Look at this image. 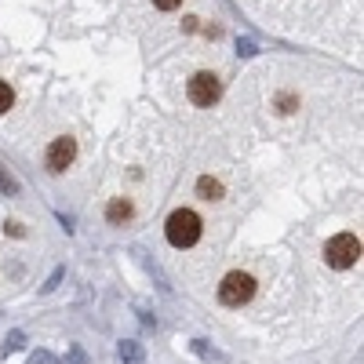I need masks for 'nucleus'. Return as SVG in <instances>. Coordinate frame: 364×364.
<instances>
[{
	"label": "nucleus",
	"instance_id": "1",
	"mask_svg": "<svg viewBox=\"0 0 364 364\" xmlns=\"http://www.w3.org/2000/svg\"><path fill=\"white\" fill-rule=\"evenodd\" d=\"M164 233H168V245L171 248H193L200 240V215L190 208H178L168 215L164 223Z\"/></svg>",
	"mask_w": 364,
	"mask_h": 364
},
{
	"label": "nucleus",
	"instance_id": "6",
	"mask_svg": "<svg viewBox=\"0 0 364 364\" xmlns=\"http://www.w3.org/2000/svg\"><path fill=\"white\" fill-rule=\"evenodd\" d=\"M190 350H193L200 360H215V364H226V360H230L223 350H215V346H211V343H204V339H193V343H190Z\"/></svg>",
	"mask_w": 364,
	"mask_h": 364
},
{
	"label": "nucleus",
	"instance_id": "14",
	"mask_svg": "<svg viewBox=\"0 0 364 364\" xmlns=\"http://www.w3.org/2000/svg\"><path fill=\"white\" fill-rule=\"evenodd\" d=\"M237 51H240V55H245V58H252V55H255L259 48H255L252 41H237Z\"/></svg>",
	"mask_w": 364,
	"mask_h": 364
},
{
	"label": "nucleus",
	"instance_id": "11",
	"mask_svg": "<svg viewBox=\"0 0 364 364\" xmlns=\"http://www.w3.org/2000/svg\"><path fill=\"white\" fill-rule=\"evenodd\" d=\"M22 343H26V336H22V331H11V336L4 339V346H0V353H15V350H22Z\"/></svg>",
	"mask_w": 364,
	"mask_h": 364
},
{
	"label": "nucleus",
	"instance_id": "4",
	"mask_svg": "<svg viewBox=\"0 0 364 364\" xmlns=\"http://www.w3.org/2000/svg\"><path fill=\"white\" fill-rule=\"evenodd\" d=\"M186 95L193 106H215L219 95H223V84L215 73H193L190 84H186Z\"/></svg>",
	"mask_w": 364,
	"mask_h": 364
},
{
	"label": "nucleus",
	"instance_id": "9",
	"mask_svg": "<svg viewBox=\"0 0 364 364\" xmlns=\"http://www.w3.org/2000/svg\"><path fill=\"white\" fill-rule=\"evenodd\" d=\"M117 357H120V360H128V364H139V360H142V346L132 343V339H124V343L117 346Z\"/></svg>",
	"mask_w": 364,
	"mask_h": 364
},
{
	"label": "nucleus",
	"instance_id": "10",
	"mask_svg": "<svg viewBox=\"0 0 364 364\" xmlns=\"http://www.w3.org/2000/svg\"><path fill=\"white\" fill-rule=\"evenodd\" d=\"M0 193H8V197H18V193H22L18 178H15L11 171H4V168H0Z\"/></svg>",
	"mask_w": 364,
	"mask_h": 364
},
{
	"label": "nucleus",
	"instance_id": "13",
	"mask_svg": "<svg viewBox=\"0 0 364 364\" xmlns=\"http://www.w3.org/2000/svg\"><path fill=\"white\" fill-rule=\"evenodd\" d=\"M63 277H66V266H58V269L51 273V277H48V284H44L41 291H44V295H51V291H55L58 284H63Z\"/></svg>",
	"mask_w": 364,
	"mask_h": 364
},
{
	"label": "nucleus",
	"instance_id": "8",
	"mask_svg": "<svg viewBox=\"0 0 364 364\" xmlns=\"http://www.w3.org/2000/svg\"><path fill=\"white\" fill-rule=\"evenodd\" d=\"M197 193H200L204 200H219V197H223V182L204 175V178H197Z\"/></svg>",
	"mask_w": 364,
	"mask_h": 364
},
{
	"label": "nucleus",
	"instance_id": "3",
	"mask_svg": "<svg viewBox=\"0 0 364 364\" xmlns=\"http://www.w3.org/2000/svg\"><path fill=\"white\" fill-rule=\"evenodd\" d=\"M324 259H328V266H336V269H350L360 259V240L353 233L331 237L328 245H324Z\"/></svg>",
	"mask_w": 364,
	"mask_h": 364
},
{
	"label": "nucleus",
	"instance_id": "2",
	"mask_svg": "<svg viewBox=\"0 0 364 364\" xmlns=\"http://www.w3.org/2000/svg\"><path fill=\"white\" fill-rule=\"evenodd\" d=\"M252 295H255V277H252V273L233 269V273H226L223 284H219V302H223V306H245Z\"/></svg>",
	"mask_w": 364,
	"mask_h": 364
},
{
	"label": "nucleus",
	"instance_id": "12",
	"mask_svg": "<svg viewBox=\"0 0 364 364\" xmlns=\"http://www.w3.org/2000/svg\"><path fill=\"white\" fill-rule=\"evenodd\" d=\"M11 106H15V91H11L4 80H0V113H8Z\"/></svg>",
	"mask_w": 364,
	"mask_h": 364
},
{
	"label": "nucleus",
	"instance_id": "7",
	"mask_svg": "<svg viewBox=\"0 0 364 364\" xmlns=\"http://www.w3.org/2000/svg\"><path fill=\"white\" fill-rule=\"evenodd\" d=\"M106 219H109V223H124V219H132V204H128L124 197L109 200V208H106Z\"/></svg>",
	"mask_w": 364,
	"mask_h": 364
},
{
	"label": "nucleus",
	"instance_id": "15",
	"mask_svg": "<svg viewBox=\"0 0 364 364\" xmlns=\"http://www.w3.org/2000/svg\"><path fill=\"white\" fill-rule=\"evenodd\" d=\"M182 4V0H154V8H161V11H175Z\"/></svg>",
	"mask_w": 364,
	"mask_h": 364
},
{
	"label": "nucleus",
	"instance_id": "5",
	"mask_svg": "<svg viewBox=\"0 0 364 364\" xmlns=\"http://www.w3.org/2000/svg\"><path fill=\"white\" fill-rule=\"evenodd\" d=\"M73 157H77V142L73 139H55L51 146H48V171H66L70 164H73Z\"/></svg>",
	"mask_w": 364,
	"mask_h": 364
},
{
	"label": "nucleus",
	"instance_id": "16",
	"mask_svg": "<svg viewBox=\"0 0 364 364\" xmlns=\"http://www.w3.org/2000/svg\"><path fill=\"white\" fill-rule=\"evenodd\" d=\"M291 106H295V99L291 95H281V113H291Z\"/></svg>",
	"mask_w": 364,
	"mask_h": 364
}]
</instances>
